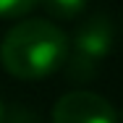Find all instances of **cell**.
I'll return each mask as SVG.
<instances>
[{
	"label": "cell",
	"instance_id": "6da1fadb",
	"mask_svg": "<svg viewBox=\"0 0 123 123\" xmlns=\"http://www.w3.org/2000/svg\"><path fill=\"white\" fill-rule=\"evenodd\" d=\"M68 37L47 18L18 21L0 45V63L21 81H39L63 68L68 58Z\"/></svg>",
	"mask_w": 123,
	"mask_h": 123
},
{
	"label": "cell",
	"instance_id": "7a4b0ae2",
	"mask_svg": "<svg viewBox=\"0 0 123 123\" xmlns=\"http://www.w3.org/2000/svg\"><path fill=\"white\" fill-rule=\"evenodd\" d=\"M113 47V24L107 16H92L79 26L74 37V52L68 50L66 58V71L74 81H89L97 74L99 63L107 58Z\"/></svg>",
	"mask_w": 123,
	"mask_h": 123
},
{
	"label": "cell",
	"instance_id": "3957f363",
	"mask_svg": "<svg viewBox=\"0 0 123 123\" xmlns=\"http://www.w3.org/2000/svg\"><path fill=\"white\" fill-rule=\"evenodd\" d=\"M52 123H118V113L102 94L79 89L55 102Z\"/></svg>",
	"mask_w": 123,
	"mask_h": 123
},
{
	"label": "cell",
	"instance_id": "277c9868",
	"mask_svg": "<svg viewBox=\"0 0 123 123\" xmlns=\"http://www.w3.org/2000/svg\"><path fill=\"white\" fill-rule=\"evenodd\" d=\"M39 3L45 5V11H47L52 18L71 21V18H76V16L86 8L89 0H39Z\"/></svg>",
	"mask_w": 123,
	"mask_h": 123
},
{
	"label": "cell",
	"instance_id": "5b68a950",
	"mask_svg": "<svg viewBox=\"0 0 123 123\" xmlns=\"http://www.w3.org/2000/svg\"><path fill=\"white\" fill-rule=\"evenodd\" d=\"M37 5L39 0H0V18H21Z\"/></svg>",
	"mask_w": 123,
	"mask_h": 123
},
{
	"label": "cell",
	"instance_id": "8992f818",
	"mask_svg": "<svg viewBox=\"0 0 123 123\" xmlns=\"http://www.w3.org/2000/svg\"><path fill=\"white\" fill-rule=\"evenodd\" d=\"M8 123H39V118L34 113H29V110H13Z\"/></svg>",
	"mask_w": 123,
	"mask_h": 123
},
{
	"label": "cell",
	"instance_id": "52a82bcc",
	"mask_svg": "<svg viewBox=\"0 0 123 123\" xmlns=\"http://www.w3.org/2000/svg\"><path fill=\"white\" fill-rule=\"evenodd\" d=\"M0 123H5V105H3V99H0Z\"/></svg>",
	"mask_w": 123,
	"mask_h": 123
}]
</instances>
